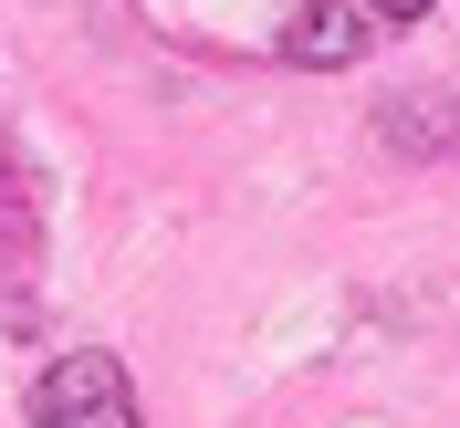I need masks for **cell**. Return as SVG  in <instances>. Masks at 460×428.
Returning a JSON list of instances; mask_svg holds the SVG:
<instances>
[{
  "label": "cell",
  "mask_w": 460,
  "mask_h": 428,
  "mask_svg": "<svg viewBox=\"0 0 460 428\" xmlns=\"http://www.w3.org/2000/svg\"><path fill=\"white\" fill-rule=\"evenodd\" d=\"M439 94H398V115H387V136L398 146H450V115H429Z\"/></svg>",
  "instance_id": "obj_3"
},
{
  "label": "cell",
  "mask_w": 460,
  "mask_h": 428,
  "mask_svg": "<svg viewBox=\"0 0 460 428\" xmlns=\"http://www.w3.org/2000/svg\"><path fill=\"white\" fill-rule=\"evenodd\" d=\"M419 11H439V0H367V22H419Z\"/></svg>",
  "instance_id": "obj_4"
},
{
  "label": "cell",
  "mask_w": 460,
  "mask_h": 428,
  "mask_svg": "<svg viewBox=\"0 0 460 428\" xmlns=\"http://www.w3.org/2000/svg\"><path fill=\"white\" fill-rule=\"evenodd\" d=\"M31 428H146V418H137L126 366L94 355V345H74V355H53L42 387H31Z\"/></svg>",
  "instance_id": "obj_1"
},
{
  "label": "cell",
  "mask_w": 460,
  "mask_h": 428,
  "mask_svg": "<svg viewBox=\"0 0 460 428\" xmlns=\"http://www.w3.org/2000/svg\"><path fill=\"white\" fill-rule=\"evenodd\" d=\"M356 53H367V0H293L283 63H304V74H345Z\"/></svg>",
  "instance_id": "obj_2"
}]
</instances>
